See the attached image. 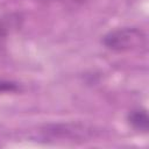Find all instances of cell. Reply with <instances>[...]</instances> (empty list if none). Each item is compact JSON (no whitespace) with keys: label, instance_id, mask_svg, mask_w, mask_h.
<instances>
[{"label":"cell","instance_id":"3","mask_svg":"<svg viewBox=\"0 0 149 149\" xmlns=\"http://www.w3.org/2000/svg\"><path fill=\"white\" fill-rule=\"evenodd\" d=\"M20 90V85L15 81L12 80H3L0 79V93H5V92H17Z\"/></svg>","mask_w":149,"mask_h":149},{"label":"cell","instance_id":"2","mask_svg":"<svg viewBox=\"0 0 149 149\" xmlns=\"http://www.w3.org/2000/svg\"><path fill=\"white\" fill-rule=\"evenodd\" d=\"M127 121L129 126L137 132L147 133L149 129V116L144 108L132 109L127 115Z\"/></svg>","mask_w":149,"mask_h":149},{"label":"cell","instance_id":"1","mask_svg":"<svg viewBox=\"0 0 149 149\" xmlns=\"http://www.w3.org/2000/svg\"><path fill=\"white\" fill-rule=\"evenodd\" d=\"M101 42L112 51L123 52L143 48L147 43V36L140 28L122 27L105 34Z\"/></svg>","mask_w":149,"mask_h":149},{"label":"cell","instance_id":"4","mask_svg":"<svg viewBox=\"0 0 149 149\" xmlns=\"http://www.w3.org/2000/svg\"><path fill=\"white\" fill-rule=\"evenodd\" d=\"M9 33V24L6 20H3L2 17H0V41L6 38V36Z\"/></svg>","mask_w":149,"mask_h":149},{"label":"cell","instance_id":"5","mask_svg":"<svg viewBox=\"0 0 149 149\" xmlns=\"http://www.w3.org/2000/svg\"><path fill=\"white\" fill-rule=\"evenodd\" d=\"M42 1H55V0H42ZM72 1H76V2H83L85 0H72Z\"/></svg>","mask_w":149,"mask_h":149}]
</instances>
